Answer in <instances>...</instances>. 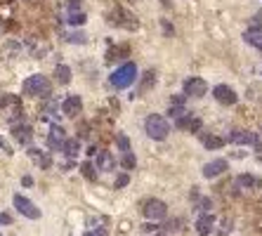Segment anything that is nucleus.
I'll return each instance as SVG.
<instances>
[{"mask_svg":"<svg viewBox=\"0 0 262 236\" xmlns=\"http://www.w3.org/2000/svg\"><path fill=\"white\" fill-rule=\"evenodd\" d=\"M135 78H137V66L132 62H125L111 74V85L118 87V90H125V87H130L135 83Z\"/></svg>","mask_w":262,"mask_h":236,"instance_id":"obj_3","label":"nucleus"},{"mask_svg":"<svg viewBox=\"0 0 262 236\" xmlns=\"http://www.w3.org/2000/svg\"><path fill=\"white\" fill-rule=\"evenodd\" d=\"M229 168V163L225 161V158H215V161H210L203 165V177L206 180H213V177H220L222 172Z\"/></svg>","mask_w":262,"mask_h":236,"instance_id":"obj_11","label":"nucleus"},{"mask_svg":"<svg viewBox=\"0 0 262 236\" xmlns=\"http://www.w3.org/2000/svg\"><path fill=\"white\" fill-rule=\"evenodd\" d=\"M144 215L151 220V222H158V220H163L165 215H168V205L163 203V201H147V205H144Z\"/></svg>","mask_w":262,"mask_h":236,"instance_id":"obj_7","label":"nucleus"},{"mask_svg":"<svg viewBox=\"0 0 262 236\" xmlns=\"http://www.w3.org/2000/svg\"><path fill=\"white\" fill-rule=\"evenodd\" d=\"M0 225H12V217L7 213H0Z\"/></svg>","mask_w":262,"mask_h":236,"instance_id":"obj_36","label":"nucleus"},{"mask_svg":"<svg viewBox=\"0 0 262 236\" xmlns=\"http://www.w3.org/2000/svg\"><path fill=\"white\" fill-rule=\"evenodd\" d=\"M142 229H144V232H156V225H153V222H147Z\"/></svg>","mask_w":262,"mask_h":236,"instance_id":"obj_39","label":"nucleus"},{"mask_svg":"<svg viewBox=\"0 0 262 236\" xmlns=\"http://www.w3.org/2000/svg\"><path fill=\"white\" fill-rule=\"evenodd\" d=\"M208 92V83L203 80V78H189L185 83V95L187 97H206Z\"/></svg>","mask_w":262,"mask_h":236,"instance_id":"obj_8","label":"nucleus"},{"mask_svg":"<svg viewBox=\"0 0 262 236\" xmlns=\"http://www.w3.org/2000/svg\"><path fill=\"white\" fill-rule=\"evenodd\" d=\"M231 225H234V222H231L229 217H225V220H222V232H220L218 236H227L231 232Z\"/></svg>","mask_w":262,"mask_h":236,"instance_id":"obj_31","label":"nucleus"},{"mask_svg":"<svg viewBox=\"0 0 262 236\" xmlns=\"http://www.w3.org/2000/svg\"><path fill=\"white\" fill-rule=\"evenodd\" d=\"M144 128H147V135L156 142H163L165 137L170 135V123H168L161 114H151V116L147 118Z\"/></svg>","mask_w":262,"mask_h":236,"instance_id":"obj_2","label":"nucleus"},{"mask_svg":"<svg viewBox=\"0 0 262 236\" xmlns=\"http://www.w3.org/2000/svg\"><path fill=\"white\" fill-rule=\"evenodd\" d=\"M255 26H258V29L262 26V12H258V14H255Z\"/></svg>","mask_w":262,"mask_h":236,"instance_id":"obj_41","label":"nucleus"},{"mask_svg":"<svg viewBox=\"0 0 262 236\" xmlns=\"http://www.w3.org/2000/svg\"><path fill=\"white\" fill-rule=\"evenodd\" d=\"M14 208H17L24 217H29V220H38V217H40V210L36 208V203H33L31 198L22 196V194H17V196H14Z\"/></svg>","mask_w":262,"mask_h":236,"instance_id":"obj_5","label":"nucleus"},{"mask_svg":"<svg viewBox=\"0 0 262 236\" xmlns=\"http://www.w3.org/2000/svg\"><path fill=\"white\" fill-rule=\"evenodd\" d=\"M55 76H57V80H59L62 85H69V83H71V69H69L66 64H59V66H57V69H55Z\"/></svg>","mask_w":262,"mask_h":236,"instance_id":"obj_22","label":"nucleus"},{"mask_svg":"<svg viewBox=\"0 0 262 236\" xmlns=\"http://www.w3.org/2000/svg\"><path fill=\"white\" fill-rule=\"evenodd\" d=\"M29 156H31L33 161L38 163L40 168H50L52 165V156H50V151H40V149H29Z\"/></svg>","mask_w":262,"mask_h":236,"instance_id":"obj_19","label":"nucleus"},{"mask_svg":"<svg viewBox=\"0 0 262 236\" xmlns=\"http://www.w3.org/2000/svg\"><path fill=\"white\" fill-rule=\"evenodd\" d=\"M95 170H97V168H95L90 161L80 163V172H83V177H85L87 182H95V180H97V172H95Z\"/></svg>","mask_w":262,"mask_h":236,"instance_id":"obj_23","label":"nucleus"},{"mask_svg":"<svg viewBox=\"0 0 262 236\" xmlns=\"http://www.w3.org/2000/svg\"><path fill=\"white\" fill-rule=\"evenodd\" d=\"M153 85H156V74H153L151 69H149V71H144L142 80H140V85H137V97L147 95V92H149Z\"/></svg>","mask_w":262,"mask_h":236,"instance_id":"obj_17","label":"nucleus"},{"mask_svg":"<svg viewBox=\"0 0 262 236\" xmlns=\"http://www.w3.org/2000/svg\"><path fill=\"white\" fill-rule=\"evenodd\" d=\"M109 22L111 24H118V26H125V29H130V31H135L140 24H137V19L132 17L128 10H123V7H116V10L109 14Z\"/></svg>","mask_w":262,"mask_h":236,"instance_id":"obj_6","label":"nucleus"},{"mask_svg":"<svg viewBox=\"0 0 262 236\" xmlns=\"http://www.w3.org/2000/svg\"><path fill=\"white\" fill-rule=\"evenodd\" d=\"M0 107L5 109V114H7V120L17 125V120H22L24 114H22V102H19V97L17 95H5L0 97Z\"/></svg>","mask_w":262,"mask_h":236,"instance_id":"obj_4","label":"nucleus"},{"mask_svg":"<svg viewBox=\"0 0 262 236\" xmlns=\"http://www.w3.org/2000/svg\"><path fill=\"white\" fill-rule=\"evenodd\" d=\"M120 165H123L125 170H132V168L137 165V161H135V156H132V151H128V154H123V158H120Z\"/></svg>","mask_w":262,"mask_h":236,"instance_id":"obj_27","label":"nucleus"},{"mask_svg":"<svg viewBox=\"0 0 262 236\" xmlns=\"http://www.w3.org/2000/svg\"><path fill=\"white\" fill-rule=\"evenodd\" d=\"M236 184H241V187H246V189H251V187H260V180H255L253 175H239L236 177Z\"/></svg>","mask_w":262,"mask_h":236,"instance_id":"obj_25","label":"nucleus"},{"mask_svg":"<svg viewBox=\"0 0 262 236\" xmlns=\"http://www.w3.org/2000/svg\"><path fill=\"white\" fill-rule=\"evenodd\" d=\"M66 135H64V128H59V125H52L50 130V135H47V147L52 151H62V144H64Z\"/></svg>","mask_w":262,"mask_h":236,"instance_id":"obj_15","label":"nucleus"},{"mask_svg":"<svg viewBox=\"0 0 262 236\" xmlns=\"http://www.w3.org/2000/svg\"><path fill=\"white\" fill-rule=\"evenodd\" d=\"M229 142L231 144H255L258 142V135L255 132H248V130H231L229 132Z\"/></svg>","mask_w":262,"mask_h":236,"instance_id":"obj_14","label":"nucleus"},{"mask_svg":"<svg viewBox=\"0 0 262 236\" xmlns=\"http://www.w3.org/2000/svg\"><path fill=\"white\" fill-rule=\"evenodd\" d=\"M203 144H206V149H220V147H225V140L215 137V135H208V137H203Z\"/></svg>","mask_w":262,"mask_h":236,"instance_id":"obj_26","label":"nucleus"},{"mask_svg":"<svg viewBox=\"0 0 262 236\" xmlns=\"http://www.w3.org/2000/svg\"><path fill=\"white\" fill-rule=\"evenodd\" d=\"M163 29H165V33H168V36H173V26H170L168 22H163Z\"/></svg>","mask_w":262,"mask_h":236,"instance_id":"obj_42","label":"nucleus"},{"mask_svg":"<svg viewBox=\"0 0 262 236\" xmlns=\"http://www.w3.org/2000/svg\"><path fill=\"white\" fill-rule=\"evenodd\" d=\"M0 149L5 151V154H7V156H10V154H12V149H10V144H7V142L2 140V137H0Z\"/></svg>","mask_w":262,"mask_h":236,"instance_id":"obj_37","label":"nucleus"},{"mask_svg":"<svg viewBox=\"0 0 262 236\" xmlns=\"http://www.w3.org/2000/svg\"><path fill=\"white\" fill-rule=\"evenodd\" d=\"M22 184H24V187H31V184H33V177H29V175H26V177H22Z\"/></svg>","mask_w":262,"mask_h":236,"instance_id":"obj_40","label":"nucleus"},{"mask_svg":"<svg viewBox=\"0 0 262 236\" xmlns=\"http://www.w3.org/2000/svg\"><path fill=\"white\" fill-rule=\"evenodd\" d=\"M80 2H83V0H69V7H71V10H78Z\"/></svg>","mask_w":262,"mask_h":236,"instance_id":"obj_38","label":"nucleus"},{"mask_svg":"<svg viewBox=\"0 0 262 236\" xmlns=\"http://www.w3.org/2000/svg\"><path fill=\"white\" fill-rule=\"evenodd\" d=\"M161 2H163L165 7H170V5H173V0H161Z\"/></svg>","mask_w":262,"mask_h":236,"instance_id":"obj_43","label":"nucleus"},{"mask_svg":"<svg viewBox=\"0 0 262 236\" xmlns=\"http://www.w3.org/2000/svg\"><path fill=\"white\" fill-rule=\"evenodd\" d=\"M62 151H64L69 158H76L78 151H80V140H64V144H62Z\"/></svg>","mask_w":262,"mask_h":236,"instance_id":"obj_21","label":"nucleus"},{"mask_svg":"<svg viewBox=\"0 0 262 236\" xmlns=\"http://www.w3.org/2000/svg\"><path fill=\"white\" fill-rule=\"evenodd\" d=\"M213 97L218 99L220 104H227V107L236 104V99H239V95H236L229 85H215L213 87Z\"/></svg>","mask_w":262,"mask_h":236,"instance_id":"obj_9","label":"nucleus"},{"mask_svg":"<svg viewBox=\"0 0 262 236\" xmlns=\"http://www.w3.org/2000/svg\"><path fill=\"white\" fill-rule=\"evenodd\" d=\"M62 111H64L69 118H76L78 114L83 111V99L78 95H69L64 102H62Z\"/></svg>","mask_w":262,"mask_h":236,"instance_id":"obj_10","label":"nucleus"},{"mask_svg":"<svg viewBox=\"0 0 262 236\" xmlns=\"http://www.w3.org/2000/svg\"><path fill=\"white\" fill-rule=\"evenodd\" d=\"M12 135H14V140L19 142V144H31L33 128L29 125V123H17V125L12 128Z\"/></svg>","mask_w":262,"mask_h":236,"instance_id":"obj_13","label":"nucleus"},{"mask_svg":"<svg viewBox=\"0 0 262 236\" xmlns=\"http://www.w3.org/2000/svg\"><path fill=\"white\" fill-rule=\"evenodd\" d=\"M168 114H170V116H173V118H180V116H182V114H187V111H185V109H182V107H177V104H173Z\"/></svg>","mask_w":262,"mask_h":236,"instance_id":"obj_33","label":"nucleus"},{"mask_svg":"<svg viewBox=\"0 0 262 236\" xmlns=\"http://www.w3.org/2000/svg\"><path fill=\"white\" fill-rule=\"evenodd\" d=\"M66 22H69V24H74V26H83V24L87 22V17H85V12L71 10V12H69V17H66Z\"/></svg>","mask_w":262,"mask_h":236,"instance_id":"obj_24","label":"nucleus"},{"mask_svg":"<svg viewBox=\"0 0 262 236\" xmlns=\"http://www.w3.org/2000/svg\"><path fill=\"white\" fill-rule=\"evenodd\" d=\"M182 225H185V220H180V217H177V220H170V222L165 225V229L175 232V229H182Z\"/></svg>","mask_w":262,"mask_h":236,"instance_id":"obj_32","label":"nucleus"},{"mask_svg":"<svg viewBox=\"0 0 262 236\" xmlns=\"http://www.w3.org/2000/svg\"><path fill=\"white\" fill-rule=\"evenodd\" d=\"M66 40H69V43H76V45H83V43H87V36L83 31L80 33H69Z\"/></svg>","mask_w":262,"mask_h":236,"instance_id":"obj_28","label":"nucleus"},{"mask_svg":"<svg viewBox=\"0 0 262 236\" xmlns=\"http://www.w3.org/2000/svg\"><path fill=\"white\" fill-rule=\"evenodd\" d=\"M85 236H107V229H92V232H85Z\"/></svg>","mask_w":262,"mask_h":236,"instance_id":"obj_35","label":"nucleus"},{"mask_svg":"<svg viewBox=\"0 0 262 236\" xmlns=\"http://www.w3.org/2000/svg\"><path fill=\"white\" fill-rule=\"evenodd\" d=\"M215 215H210V213H203L201 217L196 220V232L198 236H210L213 234V229H215Z\"/></svg>","mask_w":262,"mask_h":236,"instance_id":"obj_12","label":"nucleus"},{"mask_svg":"<svg viewBox=\"0 0 262 236\" xmlns=\"http://www.w3.org/2000/svg\"><path fill=\"white\" fill-rule=\"evenodd\" d=\"M243 38H246V43H248V45H253V47L262 50V29H258V26H251L248 31L243 33Z\"/></svg>","mask_w":262,"mask_h":236,"instance_id":"obj_20","label":"nucleus"},{"mask_svg":"<svg viewBox=\"0 0 262 236\" xmlns=\"http://www.w3.org/2000/svg\"><path fill=\"white\" fill-rule=\"evenodd\" d=\"M116 142H118L120 154H128V151H130V140H128L125 135H118V137H116Z\"/></svg>","mask_w":262,"mask_h":236,"instance_id":"obj_29","label":"nucleus"},{"mask_svg":"<svg viewBox=\"0 0 262 236\" xmlns=\"http://www.w3.org/2000/svg\"><path fill=\"white\" fill-rule=\"evenodd\" d=\"M128 184H130V177H128L125 172L116 177V189H123V187H128Z\"/></svg>","mask_w":262,"mask_h":236,"instance_id":"obj_30","label":"nucleus"},{"mask_svg":"<svg viewBox=\"0 0 262 236\" xmlns=\"http://www.w3.org/2000/svg\"><path fill=\"white\" fill-rule=\"evenodd\" d=\"M116 168V158L111 156V151L107 149H102L97 154V170H104V172H109Z\"/></svg>","mask_w":262,"mask_h":236,"instance_id":"obj_16","label":"nucleus"},{"mask_svg":"<svg viewBox=\"0 0 262 236\" xmlns=\"http://www.w3.org/2000/svg\"><path fill=\"white\" fill-rule=\"evenodd\" d=\"M253 147H255V156H258V161L262 163V142H260V137H258V142H255Z\"/></svg>","mask_w":262,"mask_h":236,"instance_id":"obj_34","label":"nucleus"},{"mask_svg":"<svg viewBox=\"0 0 262 236\" xmlns=\"http://www.w3.org/2000/svg\"><path fill=\"white\" fill-rule=\"evenodd\" d=\"M175 125H177V128H182V130H191V132H194V130L201 128V120L194 118L191 114H182V116L175 120Z\"/></svg>","mask_w":262,"mask_h":236,"instance_id":"obj_18","label":"nucleus"},{"mask_svg":"<svg viewBox=\"0 0 262 236\" xmlns=\"http://www.w3.org/2000/svg\"><path fill=\"white\" fill-rule=\"evenodd\" d=\"M22 92L26 97H50L52 95V87H50V80L40 74H33L24 80Z\"/></svg>","mask_w":262,"mask_h":236,"instance_id":"obj_1","label":"nucleus"}]
</instances>
